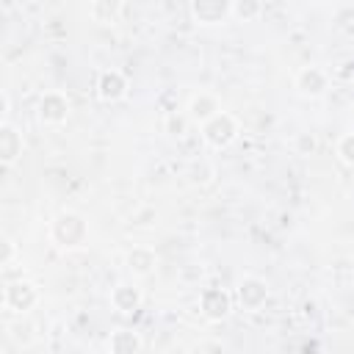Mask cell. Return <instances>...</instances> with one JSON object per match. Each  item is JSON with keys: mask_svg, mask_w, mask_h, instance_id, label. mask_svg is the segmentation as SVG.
Returning a JSON list of instances; mask_svg holds the SVG:
<instances>
[{"mask_svg": "<svg viewBox=\"0 0 354 354\" xmlns=\"http://www.w3.org/2000/svg\"><path fill=\"white\" fill-rule=\"evenodd\" d=\"M141 335L136 329H113L111 337H108V351L111 354H141Z\"/></svg>", "mask_w": 354, "mask_h": 354, "instance_id": "cell-14", "label": "cell"}, {"mask_svg": "<svg viewBox=\"0 0 354 354\" xmlns=\"http://www.w3.org/2000/svg\"><path fill=\"white\" fill-rule=\"evenodd\" d=\"M127 88H130V83H127V77H124L122 69H102L97 75V83H94V91H97V97L102 102H119V100H124L127 97Z\"/></svg>", "mask_w": 354, "mask_h": 354, "instance_id": "cell-8", "label": "cell"}, {"mask_svg": "<svg viewBox=\"0 0 354 354\" xmlns=\"http://www.w3.org/2000/svg\"><path fill=\"white\" fill-rule=\"evenodd\" d=\"M36 304H39V288H36V282H30L25 277L6 282V288H3V307L8 313L28 315Z\"/></svg>", "mask_w": 354, "mask_h": 354, "instance_id": "cell-3", "label": "cell"}, {"mask_svg": "<svg viewBox=\"0 0 354 354\" xmlns=\"http://www.w3.org/2000/svg\"><path fill=\"white\" fill-rule=\"evenodd\" d=\"M188 124H191L188 113H180V111H169V113L163 116V133H166L169 138H183V136L188 133Z\"/></svg>", "mask_w": 354, "mask_h": 354, "instance_id": "cell-16", "label": "cell"}, {"mask_svg": "<svg viewBox=\"0 0 354 354\" xmlns=\"http://www.w3.org/2000/svg\"><path fill=\"white\" fill-rule=\"evenodd\" d=\"M141 301H144V293L133 282H116L111 288V307L119 313H136L141 307Z\"/></svg>", "mask_w": 354, "mask_h": 354, "instance_id": "cell-13", "label": "cell"}, {"mask_svg": "<svg viewBox=\"0 0 354 354\" xmlns=\"http://www.w3.org/2000/svg\"><path fill=\"white\" fill-rule=\"evenodd\" d=\"M293 147H296L299 155H313L318 144H315V136H313V133H299V136L293 138Z\"/></svg>", "mask_w": 354, "mask_h": 354, "instance_id": "cell-20", "label": "cell"}, {"mask_svg": "<svg viewBox=\"0 0 354 354\" xmlns=\"http://www.w3.org/2000/svg\"><path fill=\"white\" fill-rule=\"evenodd\" d=\"M188 11L199 25H218L232 17V3L230 0H194Z\"/></svg>", "mask_w": 354, "mask_h": 354, "instance_id": "cell-9", "label": "cell"}, {"mask_svg": "<svg viewBox=\"0 0 354 354\" xmlns=\"http://www.w3.org/2000/svg\"><path fill=\"white\" fill-rule=\"evenodd\" d=\"M268 296H271V288H268V282L263 279V277H243L241 282H238V288H235V304L241 307V310H246V313H257L260 307H266V301H268Z\"/></svg>", "mask_w": 354, "mask_h": 354, "instance_id": "cell-4", "label": "cell"}, {"mask_svg": "<svg viewBox=\"0 0 354 354\" xmlns=\"http://www.w3.org/2000/svg\"><path fill=\"white\" fill-rule=\"evenodd\" d=\"M263 14V3L257 0H232V17L241 22H252Z\"/></svg>", "mask_w": 354, "mask_h": 354, "instance_id": "cell-17", "label": "cell"}, {"mask_svg": "<svg viewBox=\"0 0 354 354\" xmlns=\"http://www.w3.org/2000/svg\"><path fill=\"white\" fill-rule=\"evenodd\" d=\"M88 17L94 19V22H116L119 19V14L124 11V6L122 3H116V0H94V3H88Z\"/></svg>", "mask_w": 354, "mask_h": 354, "instance_id": "cell-15", "label": "cell"}, {"mask_svg": "<svg viewBox=\"0 0 354 354\" xmlns=\"http://www.w3.org/2000/svg\"><path fill=\"white\" fill-rule=\"evenodd\" d=\"M22 147H25V141H22L19 127L11 122H0V163H3V169H11L22 158Z\"/></svg>", "mask_w": 354, "mask_h": 354, "instance_id": "cell-11", "label": "cell"}, {"mask_svg": "<svg viewBox=\"0 0 354 354\" xmlns=\"http://www.w3.org/2000/svg\"><path fill=\"white\" fill-rule=\"evenodd\" d=\"M47 232H50V241L58 249L75 252V249H83L86 241H88V221L77 210H61L58 216H53Z\"/></svg>", "mask_w": 354, "mask_h": 354, "instance_id": "cell-1", "label": "cell"}, {"mask_svg": "<svg viewBox=\"0 0 354 354\" xmlns=\"http://www.w3.org/2000/svg\"><path fill=\"white\" fill-rule=\"evenodd\" d=\"M69 111H72L69 97H66L64 91H58V88L44 91V94L39 97V105H36V116H39V122H41V124H50V127L64 124V122L69 119Z\"/></svg>", "mask_w": 354, "mask_h": 354, "instance_id": "cell-6", "label": "cell"}, {"mask_svg": "<svg viewBox=\"0 0 354 354\" xmlns=\"http://www.w3.org/2000/svg\"><path fill=\"white\" fill-rule=\"evenodd\" d=\"M199 133H202V141H205L207 147H213V149H227V147L238 138L241 124H238V119H235L230 111H221V113H216L210 122H205V124L199 127Z\"/></svg>", "mask_w": 354, "mask_h": 354, "instance_id": "cell-2", "label": "cell"}, {"mask_svg": "<svg viewBox=\"0 0 354 354\" xmlns=\"http://www.w3.org/2000/svg\"><path fill=\"white\" fill-rule=\"evenodd\" d=\"M235 307V299L227 288H218V285H210L199 293V313L210 321V324H218L224 321Z\"/></svg>", "mask_w": 354, "mask_h": 354, "instance_id": "cell-5", "label": "cell"}, {"mask_svg": "<svg viewBox=\"0 0 354 354\" xmlns=\"http://www.w3.org/2000/svg\"><path fill=\"white\" fill-rule=\"evenodd\" d=\"M0 246H3V254H0V268L6 271V268H11V263H14V257H17V246H14V241H11L8 235H3V238H0Z\"/></svg>", "mask_w": 354, "mask_h": 354, "instance_id": "cell-21", "label": "cell"}, {"mask_svg": "<svg viewBox=\"0 0 354 354\" xmlns=\"http://www.w3.org/2000/svg\"><path fill=\"white\" fill-rule=\"evenodd\" d=\"M293 86L301 97L307 100H318L326 94L329 88V75L321 69V66H301L296 75H293Z\"/></svg>", "mask_w": 354, "mask_h": 354, "instance_id": "cell-7", "label": "cell"}, {"mask_svg": "<svg viewBox=\"0 0 354 354\" xmlns=\"http://www.w3.org/2000/svg\"><path fill=\"white\" fill-rule=\"evenodd\" d=\"M185 113H188V119L194 122V124H205V122H210L216 113H221V102H218V97L213 94V91H196V94H191V100H188V108H185Z\"/></svg>", "mask_w": 354, "mask_h": 354, "instance_id": "cell-10", "label": "cell"}, {"mask_svg": "<svg viewBox=\"0 0 354 354\" xmlns=\"http://www.w3.org/2000/svg\"><path fill=\"white\" fill-rule=\"evenodd\" d=\"M124 266L133 277H149L158 268V252L152 246H144V243L130 246L127 254H124Z\"/></svg>", "mask_w": 354, "mask_h": 354, "instance_id": "cell-12", "label": "cell"}, {"mask_svg": "<svg viewBox=\"0 0 354 354\" xmlns=\"http://www.w3.org/2000/svg\"><path fill=\"white\" fill-rule=\"evenodd\" d=\"M8 335H11V340L19 343V346H30V343L36 340V335H33V324H30V321L8 324Z\"/></svg>", "mask_w": 354, "mask_h": 354, "instance_id": "cell-19", "label": "cell"}, {"mask_svg": "<svg viewBox=\"0 0 354 354\" xmlns=\"http://www.w3.org/2000/svg\"><path fill=\"white\" fill-rule=\"evenodd\" d=\"M335 155H337V160H340L343 166H351V169H354V130H351V133H343V136L337 138Z\"/></svg>", "mask_w": 354, "mask_h": 354, "instance_id": "cell-18", "label": "cell"}, {"mask_svg": "<svg viewBox=\"0 0 354 354\" xmlns=\"http://www.w3.org/2000/svg\"><path fill=\"white\" fill-rule=\"evenodd\" d=\"M0 105H3V111H0L3 119H0V122H11V119H8V113H11V97H8V91H0Z\"/></svg>", "mask_w": 354, "mask_h": 354, "instance_id": "cell-22", "label": "cell"}]
</instances>
